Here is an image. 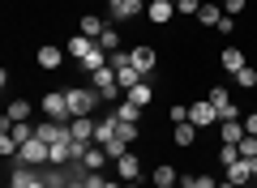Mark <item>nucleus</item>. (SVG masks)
I'll list each match as a JSON object with an SVG mask.
<instances>
[{"label": "nucleus", "instance_id": "1", "mask_svg": "<svg viewBox=\"0 0 257 188\" xmlns=\"http://www.w3.org/2000/svg\"><path fill=\"white\" fill-rule=\"evenodd\" d=\"M64 94H69V116H90L94 103H99V90H82V86H73V90H64Z\"/></svg>", "mask_w": 257, "mask_h": 188}, {"label": "nucleus", "instance_id": "2", "mask_svg": "<svg viewBox=\"0 0 257 188\" xmlns=\"http://www.w3.org/2000/svg\"><path fill=\"white\" fill-rule=\"evenodd\" d=\"M43 116L47 120H60V124H69V94L64 90H52V94H43Z\"/></svg>", "mask_w": 257, "mask_h": 188}, {"label": "nucleus", "instance_id": "3", "mask_svg": "<svg viewBox=\"0 0 257 188\" xmlns=\"http://www.w3.org/2000/svg\"><path fill=\"white\" fill-rule=\"evenodd\" d=\"M94 128H99V120H90V116H73V120H69L73 145H94Z\"/></svg>", "mask_w": 257, "mask_h": 188}, {"label": "nucleus", "instance_id": "4", "mask_svg": "<svg viewBox=\"0 0 257 188\" xmlns=\"http://www.w3.org/2000/svg\"><path fill=\"white\" fill-rule=\"evenodd\" d=\"M206 99H210V103H214V111H219V124H223V120H236V99H231V90L214 86Z\"/></svg>", "mask_w": 257, "mask_h": 188}, {"label": "nucleus", "instance_id": "5", "mask_svg": "<svg viewBox=\"0 0 257 188\" xmlns=\"http://www.w3.org/2000/svg\"><path fill=\"white\" fill-rule=\"evenodd\" d=\"M214 120H219V111H214V103H210V99H202V103H189V124H197V128H210Z\"/></svg>", "mask_w": 257, "mask_h": 188}, {"label": "nucleus", "instance_id": "6", "mask_svg": "<svg viewBox=\"0 0 257 188\" xmlns=\"http://www.w3.org/2000/svg\"><path fill=\"white\" fill-rule=\"evenodd\" d=\"M9 188H52V184H47V175H39L35 167H18V171H13V184H9Z\"/></svg>", "mask_w": 257, "mask_h": 188}, {"label": "nucleus", "instance_id": "7", "mask_svg": "<svg viewBox=\"0 0 257 188\" xmlns=\"http://www.w3.org/2000/svg\"><path fill=\"white\" fill-rule=\"evenodd\" d=\"M39 137H43L47 145H60V141H73V133H69V124H60V120H47V124H39Z\"/></svg>", "mask_w": 257, "mask_h": 188}, {"label": "nucleus", "instance_id": "8", "mask_svg": "<svg viewBox=\"0 0 257 188\" xmlns=\"http://www.w3.org/2000/svg\"><path fill=\"white\" fill-rule=\"evenodd\" d=\"M116 81H120V90L128 94V90L138 86V81H146V73H142V69H138L133 60H128V64H116Z\"/></svg>", "mask_w": 257, "mask_h": 188}, {"label": "nucleus", "instance_id": "9", "mask_svg": "<svg viewBox=\"0 0 257 188\" xmlns=\"http://www.w3.org/2000/svg\"><path fill=\"white\" fill-rule=\"evenodd\" d=\"M116 175L124 179V184H133V179L142 175V158H138V154H133V150H128L124 158H116Z\"/></svg>", "mask_w": 257, "mask_h": 188}, {"label": "nucleus", "instance_id": "10", "mask_svg": "<svg viewBox=\"0 0 257 188\" xmlns=\"http://www.w3.org/2000/svg\"><path fill=\"white\" fill-rule=\"evenodd\" d=\"M146 18L155 22V26H167V22L176 18V5H167V0H150V5H146Z\"/></svg>", "mask_w": 257, "mask_h": 188}, {"label": "nucleus", "instance_id": "11", "mask_svg": "<svg viewBox=\"0 0 257 188\" xmlns=\"http://www.w3.org/2000/svg\"><path fill=\"white\" fill-rule=\"evenodd\" d=\"M64 52H69V56H73V60H77V64H82V60H86V56H90V52H94V39H86V35H82V30H77V35H73V39H69V47H64Z\"/></svg>", "mask_w": 257, "mask_h": 188}, {"label": "nucleus", "instance_id": "12", "mask_svg": "<svg viewBox=\"0 0 257 188\" xmlns=\"http://www.w3.org/2000/svg\"><path fill=\"white\" fill-rule=\"evenodd\" d=\"M9 124H30V103L26 99H13L9 103V111H5V128Z\"/></svg>", "mask_w": 257, "mask_h": 188}, {"label": "nucleus", "instance_id": "13", "mask_svg": "<svg viewBox=\"0 0 257 188\" xmlns=\"http://www.w3.org/2000/svg\"><path fill=\"white\" fill-rule=\"evenodd\" d=\"M128 60L138 64L142 73H150V69L159 64V56H155V47H146V43H142V47H133V52H128Z\"/></svg>", "mask_w": 257, "mask_h": 188}, {"label": "nucleus", "instance_id": "14", "mask_svg": "<svg viewBox=\"0 0 257 188\" xmlns=\"http://www.w3.org/2000/svg\"><path fill=\"white\" fill-rule=\"evenodd\" d=\"M103 162H111V158H107V150H103V145H86L82 167H86V171H103Z\"/></svg>", "mask_w": 257, "mask_h": 188}, {"label": "nucleus", "instance_id": "15", "mask_svg": "<svg viewBox=\"0 0 257 188\" xmlns=\"http://www.w3.org/2000/svg\"><path fill=\"white\" fill-rule=\"evenodd\" d=\"M223 171H227V184H236V188H248V179H253V171H248L244 158L231 162V167H223Z\"/></svg>", "mask_w": 257, "mask_h": 188}, {"label": "nucleus", "instance_id": "16", "mask_svg": "<svg viewBox=\"0 0 257 188\" xmlns=\"http://www.w3.org/2000/svg\"><path fill=\"white\" fill-rule=\"evenodd\" d=\"M142 9H146V0H120L116 9H111V18H116V22H133Z\"/></svg>", "mask_w": 257, "mask_h": 188}, {"label": "nucleus", "instance_id": "17", "mask_svg": "<svg viewBox=\"0 0 257 188\" xmlns=\"http://www.w3.org/2000/svg\"><path fill=\"white\" fill-rule=\"evenodd\" d=\"M219 64H223V69H227V73H240V69H244V52H240V47H223V56H219Z\"/></svg>", "mask_w": 257, "mask_h": 188}, {"label": "nucleus", "instance_id": "18", "mask_svg": "<svg viewBox=\"0 0 257 188\" xmlns=\"http://www.w3.org/2000/svg\"><path fill=\"white\" fill-rule=\"evenodd\" d=\"M60 64H64V52H60V47H39V69L52 73V69H60Z\"/></svg>", "mask_w": 257, "mask_h": 188}, {"label": "nucleus", "instance_id": "19", "mask_svg": "<svg viewBox=\"0 0 257 188\" xmlns=\"http://www.w3.org/2000/svg\"><path fill=\"white\" fill-rule=\"evenodd\" d=\"M240 137H244V124H240V120H223V128H219V141H223V145H236Z\"/></svg>", "mask_w": 257, "mask_h": 188}, {"label": "nucleus", "instance_id": "20", "mask_svg": "<svg viewBox=\"0 0 257 188\" xmlns=\"http://www.w3.org/2000/svg\"><path fill=\"white\" fill-rule=\"evenodd\" d=\"M77 30H82L86 39H94V43H99V35H103V30H107V26H103V18H94V13H86V18L77 22Z\"/></svg>", "mask_w": 257, "mask_h": 188}, {"label": "nucleus", "instance_id": "21", "mask_svg": "<svg viewBox=\"0 0 257 188\" xmlns=\"http://www.w3.org/2000/svg\"><path fill=\"white\" fill-rule=\"evenodd\" d=\"M172 141H176V145H193V141H197V124H189V120H184V124H176Z\"/></svg>", "mask_w": 257, "mask_h": 188}, {"label": "nucleus", "instance_id": "22", "mask_svg": "<svg viewBox=\"0 0 257 188\" xmlns=\"http://www.w3.org/2000/svg\"><path fill=\"white\" fill-rule=\"evenodd\" d=\"M128 99L138 103V107H150V99H155V90H150V81H138V86L128 90Z\"/></svg>", "mask_w": 257, "mask_h": 188}, {"label": "nucleus", "instance_id": "23", "mask_svg": "<svg viewBox=\"0 0 257 188\" xmlns=\"http://www.w3.org/2000/svg\"><path fill=\"white\" fill-rule=\"evenodd\" d=\"M219 5H210V0H202V9H197V22H202V26H219Z\"/></svg>", "mask_w": 257, "mask_h": 188}, {"label": "nucleus", "instance_id": "24", "mask_svg": "<svg viewBox=\"0 0 257 188\" xmlns=\"http://www.w3.org/2000/svg\"><path fill=\"white\" fill-rule=\"evenodd\" d=\"M128 145H133V141H124V137H120V133H116V137H111V141H107V145H103V150H107V158H111V162H116V158H124V154H128Z\"/></svg>", "mask_w": 257, "mask_h": 188}, {"label": "nucleus", "instance_id": "25", "mask_svg": "<svg viewBox=\"0 0 257 188\" xmlns=\"http://www.w3.org/2000/svg\"><path fill=\"white\" fill-rule=\"evenodd\" d=\"M155 188H176V167H155Z\"/></svg>", "mask_w": 257, "mask_h": 188}, {"label": "nucleus", "instance_id": "26", "mask_svg": "<svg viewBox=\"0 0 257 188\" xmlns=\"http://www.w3.org/2000/svg\"><path fill=\"white\" fill-rule=\"evenodd\" d=\"M236 150H240V158H257V137H253V133H244V137L236 141Z\"/></svg>", "mask_w": 257, "mask_h": 188}, {"label": "nucleus", "instance_id": "27", "mask_svg": "<svg viewBox=\"0 0 257 188\" xmlns=\"http://www.w3.org/2000/svg\"><path fill=\"white\" fill-rule=\"evenodd\" d=\"M99 47H103V52H107V56H111V52H120V35H116V30L107 26V30H103V35H99Z\"/></svg>", "mask_w": 257, "mask_h": 188}, {"label": "nucleus", "instance_id": "28", "mask_svg": "<svg viewBox=\"0 0 257 188\" xmlns=\"http://www.w3.org/2000/svg\"><path fill=\"white\" fill-rule=\"evenodd\" d=\"M231 77H236V86H244V90H253V86H257V73H253V64H244V69H240V73H231Z\"/></svg>", "mask_w": 257, "mask_h": 188}, {"label": "nucleus", "instance_id": "29", "mask_svg": "<svg viewBox=\"0 0 257 188\" xmlns=\"http://www.w3.org/2000/svg\"><path fill=\"white\" fill-rule=\"evenodd\" d=\"M219 162H223V167L240 162V150H236V145H219Z\"/></svg>", "mask_w": 257, "mask_h": 188}, {"label": "nucleus", "instance_id": "30", "mask_svg": "<svg viewBox=\"0 0 257 188\" xmlns=\"http://www.w3.org/2000/svg\"><path fill=\"white\" fill-rule=\"evenodd\" d=\"M0 154H5V158H18V141H13L9 133L0 137Z\"/></svg>", "mask_w": 257, "mask_h": 188}, {"label": "nucleus", "instance_id": "31", "mask_svg": "<svg viewBox=\"0 0 257 188\" xmlns=\"http://www.w3.org/2000/svg\"><path fill=\"white\" fill-rule=\"evenodd\" d=\"M214 30H219V35H231V30H236V18H231V13H223V18H219V26H214Z\"/></svg>", "mask_w": 257, "mask_h": 188}, {"label": "nucleus", "instance_id": "32", "mask_svg": "<svg viewBox=\"0 0 257 188\" xmlns=\"http://www.w3.org/2000/svg\"><path fill=\"white\" fill-rule=\"evenodd\" d=\"M176 9H180V13H189V18H197V9H202V0H180Z\"/></svg>", "mask_w": 257, "mask_h": 188}, {"label": "nucleus", "instance_id": "33", "mask_svg": "<svg viewBox=\"0 0 257 188\" xmlns=\"http://www.w3.org/2000/svg\"><path fill=\"white\" fill-rule=\"evenodd\" d=\"M172 120H176V124H184V120H189V103H176V107H172Z\"/></svg>", "mask_w": 257, "mask_h": 188}, {"label": "nucleus", "instance_id": "34", "mask_svg": "<svg viewBox=\"0 0 257 188\" xmlns=\"http://www.w3.org/2000/svg\"><path fill=\"white\" fill-rule=\"evenodd\" d=\"M244 5H248V0H223V9H227V13H231V18H236V13H240V9H244Z\"/></svg>", "mask_w": 257, "mask_h": 188}, {"label": "nucleus", "instance_id": "35", "mask_svg": "<svg viewBox=\"0 0 257 188\" xmlns=\"http://www.w3.org/2000/svg\"><path fill=\"white\" fill-rule=\"evenodd\" d=\"M193 184H197V188H219V184H214L210 175H193Z\"/></svg>", "mask_w": 257, "mask_h": 188}, {"label": "nucleus", "instance_id": "36", "mask_svg": "<svg viewBox=\"0 0 257 188\" xmlns=\"http://www.w3.org/2000/svg\"><path fill=\"white\" fill-rule=\"evenodd\" d=\"M244 133H253V137H257V111H253V116L244 120Z\"/></svg>", "mask_w": 257, "mask_h": 188}, {"label": "nucleus", "instance_id": "37", "mask_svg": "<svg viewBox=\"0 0 257 188\" xmlns=\"http://www.w3.org/2000/svg\"><path fill=\"white\" fill-rule=\"evenodd\" d=\"M103 188H124V179H103Z\"/></svg>", "mask_w": 257, "mask_h": 188}, {"label": "nucleus", "instance_id": "38", "mask_svg": "<svg viewBox=\"0 0 257 188\" xmlns=\"http://www.w3.org/2000/svg\"><path fill=\"white\" fill-rule=\"evenodd\" d=\"M180 188H197V184H193V175H184V179H180Z\"/></svg>", "mask_w": 257, "mask_h": 188}, {"label": "nucleus", "instance_id": "39", "mask_svg": "<svg viewBox=\"0 0 257 188\" xmlns=\"http://www.w3.org/2000/svg\"><path fill=\"white\" fill-rule=\"evenodd\" d=\"M248 162V171H253V175H257V158H244Z\"/></svg>", "mask_w": 257, "mask_h": 188}, {"label": "nucleus", "instance_id": "40", "mask_svg": "<svg viewBox=\"0 0 257 188\" xmlns=\"http://www.w3.org/2000/svg\"><path fill=\"white\" fill-rule=\"evenodd\" d=\"M107 5H111V9H116V5H120V0H107Z\"/></svg>", "mask_w": 257, "mask_h": 188}, {"label": "nucleus", "instance_id": "41", "mask_svg": "<svg viewBox=\"0 0 257 188\" xmlns=\"http://www.w3.org/2000/svg\"><path fill=\"white\" fill-rule=\"evenodd\" d=\"M124 188H138V179H133V184H124Z\"/></svg>", "mask_w": 257, "mask_h": 188}, {"label": "nucleus", "instance_id": "42", "mask_svg": "<svg viewBox=\"0 0 257 188\" xmlns=\"http://www.w3.org/2000/svg\"><path fill=\"white\" fill-rule=\"evenodd\" d=\"M219 188H236V184H219Z\"/></svg>", "mask_w": 257, "mask_h": 188}, {"label": "nucleus", "instance_id": "43", "mask_svg": "<svg viewBox=\"0 0 257 188\" xmlns=\"http://www.w3.org/2000/svg\"><path fill=\"white\" fill-rule=\"evenodd\" d=\"M167 5H180V0H167Z\"/></svg>", "mask_w": 257, "mask_h": 188}, {"label": "nucleus", "instance_id": "44", "mask_svg": "<svg viewBox=\"0 0 257 188\" xmlns=\"http://www.w3.org/2000/svg\"><path fill=\"white\" fill-rule=\"evenodd\" d=\"M146 5H150V0H146Z\"/></svg>", "mask_w": 257, "mask_h": 188}]
</instances>
